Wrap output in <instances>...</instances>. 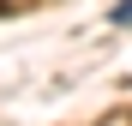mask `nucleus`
<instances>
[{
	"label": "nucleus",
	"instance_id": "f257e3e1",
	"mask_svg": "<svg viewBox=\"0 0 132 126\" xmlns=\"http://www.w3.org/2000/svg\"><path fill=\"white\" fill-rule=\"evenodd\" d=\"M6 12H12V0H0V18H6Z\"/></svg>",
	"mask_w": 132,
	"mask_h": 126
}]
</instances>
